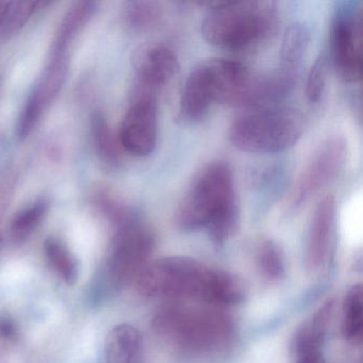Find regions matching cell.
<instances>
[{"label": "cell", "instance_id": "6da1fadb", "mask_svg": "<svg viewBox=\"0 0 363 363\" xmlns=\"http://www.w3.org/2000/svg\"><path fill=\"white\" fill-rule=\"evenodd\" d=\"M135 282L143 296L196 299L213 307L235 305L244 295L235 276L188 257H167L148 263Z\"/></svg>", "mask_w": 363, "mask_h": 363}, {"label": "cell", "instance_id": "7a4b0ae2", "mask_svg": "<svg viewBox=\"0 0 363 363\" xmlns=\"http://www.w3.org/2000/svg\"><path fill=\"white\" fill-rule=\"evenodd\" d=\"M182 230L207 228L218 243L228 240L239 223L230 167L225 161L206 165L193 179L174 218Z\"/></svg>", "mask_w": 363, "mask_h": 363}, {"label": "cell", "instance_id": "3957f363", "mask_svg": "<svg viewBox=\"0 0 363 363\" xmlns=\"http://www.w3.org/2000/svg\"><path fill=\"white\" fill-rule=\"evenodd\" d=\"M275 4L262 0L216 4L201 24L208 43L226 50H245L264 41L275 29Z\"/></svg>", "mask_w": 363, "mask_h": 363}, {"label": "cell", "instance_id": "277c9868", "mask_svg": "<svg viewBox=\"0 0 363 363\" xmlns=\"http://www.w3.org/2000/svg\"><path fill=\"white\" fill-rule=\"evenodd\" d=\"M152 326L169 343L191 352L225 347L235 333L233 320L220 310L182 303L162 308Z\"/></svg>", "mask_w": 363, "mask_h": 363}, {"label": "cell", "instance_id": "5b68a950", "mask_svg": "<svg viewBox=\"0 0 363 363\" xmlns=\"http://www.w3.org/2000/svg\"><path fill=\"white\" fill-rule=\"evenodd\" d=\"M247 67L237 61L212 59L189 74L179 107V120L196 123L216 103L230 105L250 76Z\"/></svg>", "mask_w": 363, "mask_h": 363}, {"label": "cell", "instance_id": "8992f818", "mask_svg": "<svg viewBox=\"0 0 363 363\" xmlns=\"http://www.w3.org/2000/svg\"><path fill=\"white\" fill-rule=\"evenodd\" d=\"M305 129V118L293 108L256 110L238 118L229 129V141L238 150L271 154L297 143Z\"/></svg>", "mask_w": 363, "mask_h": 363}, {"label": "cell", "instance_id": "52a82bcc", "mask_svg": "<svg viewBox=\"0 0 363 363\" xmlns=\"http://www.w3.org/2000/svg\"><path fill=\"white\" fill-rule=\"evenodd\" d=\"M118 227L112 242L108 269L114 286L122 288L135 281L150 263L155 247V235L152 229L135 216Z\"/></svg>", "mask_w": 363, "mask_h": 363}, {"label": "cell", "instance_id": "ba28073f", "mask_svg": "<svg viewBox=\"0 0 363 363\" xmlns=\"http://www.w3.org/2000/svg\"><path fill=\"white\" fill-rule=\"evenodd\" d=\"M71 67V50L50 48L48 62L27 97L18 124V137L26 139L37 128L62 90Z\"/></svg>", "mask_w": 363, "mask_h": 363}, {"label": "cell", "instance_id": "9c48e42d", "mask_svg": "<svg viewBox=\"0 0 363 363\" xmlns=\"http://www.w3.org/2000/svg\"><path fill=\"white\" fill-rule=\"evenodd\" d=\"M362 14L354 4L335 10L331 24V58L337 74L345 82H357L362 72Z\"/></svg>", "mask_w": 363, "mask_h": 363}, {"label": "cell", "instance_id": "30bf717a", "mask_svg": "<svg viewBox=\"0 0 363 363\" xmlns=\"http://www.w3.org/2000/svg\"><path fill=\"white\" fill-rule=\"evenodd\" d=\"M346 156L347 142L342 135H333L323 141L310 157L293 189L291 208L303 207L333 182L343 167Z\"/></svg>", "mask_w": 363, "mask_h": 363}, {"label": "cell", "instance_id": "8fae6325", "mask_svg": "<svg viewBox=\"0 0 363 363\" xmlns=\"http://www.w3.org/2000/svg\"><path fill=\"white\" fill-rule=\"evenodd\" d=\"M157 110V95L135 89L118 133L121 147L128 154L146 157L154 152L158 135Z\"/></svg>", "mask_w": 363, "mask_h": 363}, {"label": "cell", "instance_id": "7c38bea8", "mask_svg": "<svg viewBox=\"0 0 363 363\" xmlns=\"http://www.w3.org/2000/svg\"><path fill=\"white\" fill-rule=\"evenodd\" d=\"M297 71L278 67L269 73L254 75L250 73L230 105L248 109L274 108L286 97L296 84Z\"/></svg>", "mask_w": 363, "mask_h": 363}, {"label": "cell", "instance_id": "4fadbf2b", "mask_svg": "<svg viewBox=\"0 0 363 363\" xmlns=\"http://www.w3.org/2000/svg\"><path fill=\"white\" fill-rule=\"evenodd\" d=\"M138 77V89L157 95L179 73L180 65L175 52L160 43L140 46L133 58Z\"/></svg>", "mask_w": 363, "mask_h": 363}, {"label": "cell", "instance_id": "5bb4252c", "mask_svg": "<svg viewBox=\"0 0 363 363\" xmlns=\"http://www.w3.org/2000/svg\"><path fill=\"white\" fill-rule=\"evenodd\" d=\"M335 201L327 195L316 206L308 235L307 262L310 269L322 265L328 256L335 226Z\"/></svg>", "mask_w": 363, "mask_h": 363}, {"label": "cell", "instance_id": "9a60e30c", "mask_svg": "<svg viewBox=\"0 0 363 363\" xmlns=\"http://www.w3.org/2000/svg\"><path fill=\"white\" fill-rule=\"evenodd\" d=\"M141 335L135 327L121 324L110 330L106 340V363H137Z\"/></svg>", "mask_w": 363, "mask_h": 363}, {"label": "cell", "instance_id": "2e32d148", "mask_svg": "<svg viewBox=\"0 0 363 363\" xmlns=\"http://www.w3.org/2000/svg\"><path fill=\"white\" fill-rule=\"evenodd\" d=\"M96 7L97 4L94 1H79L74 4L57 29L56 35L52 40V48L72 50L76 38L90 22Z\"/></svg>", "mask_w": 363, "mask_h": 363}, {"label": "cell", "instance_id": "e0dca14e", "mask_svg": "<svg viewBox=\"0 0 363 363\" xmlns=\"http://www.w3.org/2000/svg\"><path fill=\"white\" fill-rule=\"evenodd\" d=\"M310 30L307 25L297 22L286 29L280 48V67L297 71L301 59L310 43Z\"/></svg>", "mask_w": 363, "mask_h": 363}, {"label": "cell", "instance_id": "ac0fdd59", "mask_svg": "<svg viewBox=\"0 0 363 363\" xmlns=\"http://www.w3.org/2000/svg\"><path fill=\"white\" fill-rule=\"evenodd\" d=\"M50 209V201L40 199L16 214L10 224L9 235L14 243L26 241L43 222Z\"/></svg>", "mask_w": 363, "mask_h": 363}, {"label": "cell", "instance_id": "d6986e66", "mask_svg": "<svg viewBox=\"0 0 363 363\" xmlns=\"http://www.w3.org/2000/svg\"><path fill=\"white\" fill-rule=\"evenodd\" d=\"M48 262L65 284L74 286L79 278V263L67 245L57 238L50 237L44 243Z\"/></svg>", "mask_w": 363, "mask_h": 363}, {"label": "cell", "instance_id": "ffe728a7", "mask_svg": "<svg viewBox=\"0 0 363 363\" xmlns=\"http://www.w3.org/2000/svg\"><path fill=\"white\" fill-rule=\"evenodd\" d=\"M91 129L95 148L101 160L107 164H118L121 160L120 142L112 133L111 127L103 114L93 116Z\"/></svg>", "mask_w": 363, "mask_h": 363}, {"label": "cell", "instance_id": "44dd1931", "mask_svg": "<svg viewBox=\"0 0 363 363\" xmlns=\"http://www.w3.org/2000/svg\"><path fill=\"white\" fill-rule=\"evenodd\" d=\"M162 16V7L157 1H129L124 8L127 26L139 33L152 30L160 23Z\"/></svg>", "mask_w": 363, "mask_h": 363}, {"label": "cell", "instance_id": "7402d4cb", "mask_svg": "<svg viewBox=\"0 0 363 363\" xmlns=\"http://www.w3.org/2000/svg\"><path fill=\"white\" fill-rule=\"evenodd\" d=\"M363 294L360 284L352 286L348 291L343 306L342 333L350 341L360 339L362 333Z\"/></svg>", "mask_w": 363, "mask_h": 363}, {"label": "cell", "instance_id": "603a6c76", "mask_svg": "<svg viewBox=\"0 0 363 363\" xmlns=\"http://www.w3.org/2000/svg\"><path fill=\"white\" fill-rule=\"evenodd\" d=\"M42 5L45 4L39 3V1H16V3L8 4L7 11H6L0 33L5 37H10L18 33Z\"/></svg>", "mask_w": 363, "mask_h": 363}, {"label": "cell", "instance_id": "cb8c5ba5", "mask_svg": "<svg viewBox=\"0 0 363 363\" xmlns=\"http://www.w3.org/2000/svg\"><path fill=\"white\" fill-rule=\"evenodd\" d=\"M258 261L265 276L272 279L284 274V259L277 245L272 241H262L258 248Z\"/></svg>", "mask_w": 363, "mask_h": 363}, {"label": "cell", "instance_id": "d4e9b609", "mask_svg": "<svg viewBox=\"0 0 363 363\" xmlns=\"http://www.w3.org/2000/svg\"><path fill=\"white\" fill-rule=\"evenodd\" d=\"M327 58L324 54L316 58L315 62L310 69L306 82V96L310 103H316L320 101L326 86L327 78Z\"/></svg>", "mask_w": 363, "mask_h": 363}, {"label": "cell", "instance_id": "484cf974", "mask_svg": "<svg viewBox=\"0 0 363 363\" xmlns=\"http://www.w3.org/2000/svg\"><path fill=\"white\" fill-rule=\"evenodd\" d=\"M16 325L9 316L0 318V337L12 340L16 335Z\"/></svg>", "mask_w": 363, "mask_h": 363}, {"label": "cell", "instance_id": "4316f807", "mask_svg": "<svg viewBox=\"0 0 363 363\" xmlns=\"http://www.w3.org/2000/svg\"><path fill=\"white\" fill-rule=\"evenodd\" d=\"M298 360L297 363H324L318 350H306V352H297Z\"/></svg>", "mask_w": 363, "mask_h": 363}, {"label": "cell", "instance_id": "83f0119b", "mask_svg": "<svg viewBox=\"0 0 363 363\" xmlns=\"http://www.w3.org/2000/svg\"><path fill=\"white\" fill-rule=\"evenodd\" d=\"M8 4H9V1H0V29H1L4 18H5L6 11H7Z\"/></svg>", "mask_w": 363, "mask_h": 363}]
</instances>
